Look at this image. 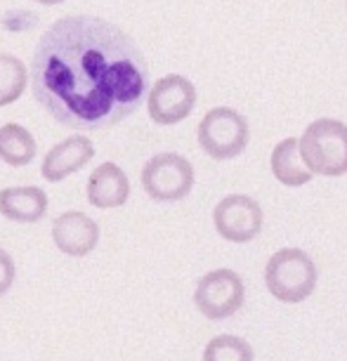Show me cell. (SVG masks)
<instances>
[{"mask_svg": "<svg viewBox=\"0 0 347 361\" xmlns=\"http://www.w3.org/2000/svg\"><path fill=\"white\" fill-rule=\"evenodd\" d=\"M33 97L57 123L104 130L140 109L149 85L145 54L102 17H62L40 36L31 64Z\"/></svg>", "mask_w": 347, "mask_h": 361, "instance_id": "cell-1", "label": "cell"}, {"mask_svg": "<svg viewBox=\"0 0 347 361\" xmlns=\"http://www.w3.org/2000/svg\"><path fill=\"white\" fill-rule=\"evenodd\" d=\"M317 264L300 248H281L267 260L264 286L279 302L298 305L317 288Z\"/></svg>", "mask_w": 347, "mask_h": 361, "instance_id": "cell-2", "label": "cell"}, {"mask_svg": "<svg viewBox=\"0 0 347 361\" xmlns=\"http://www.w3.org/2000/svg\"><path fill=\"white\" fill-rule=\"evenodd\" d=\"M303 161L315 175H347V126L338 118H319L300 137Z\"/></svg>", "mask_w": 347, "mask_h": 361, "instance_id": "cell-3", "label": "cell"}, {"mask_svg": "<svg viewBox=\"0 0 347 361\" xmlns=\"http://www.w3.org/2000/svg\"><path fill=\"white\" fill-rule=\"evenodd\" d=\"M248 140V121L236 109L215 106L203 116L199 123V145L215 161H229L241 156L246 152Z\"/></svg>", "mask_w": 347, "mask_h": 361, "instance_id": "cell-4", "label": "cell"}, {"mask_svg": "<svg viewBox=\"0 0 347 361\" xmlns=\"http://www.w3.org/2000/svg\"><path fill=\"white\" fill-rule=\"evenodd\" d=\"M142 187L154 201H182L194 189V168L180 154H156L142 168Z\"/></svg>", "mask_w": 347, "mask_h": 361, "instance_id": "cell-5", "label": "cell"}, {"mask_svg": "<svg viewBox=\"0 0 347 361\" xmlns=\"http://www.w3.org/2000/svg\"><path fill=\"white\" fill-rule=\"evenodd\" d=\"M246 300V286L234 269H213L201 276L194 290V302L210 322H222L241 310Z\"/></svg>", "mask_w": 347, "mask_h": 361, "instance_id": "cell-6", "label": "cell"}, {"mask_svg": "<svg viewBox=\"0 0 347 361\" xmlns=\"http://www.w3.org/2000/svg\"><path fill=\"white\" fill-rule=\"evenodd\" d=\"M196 106V87L180 73H168L159 78L147 97L149 118L159 126H175L185 121Z\"/></svg>", "mask_w": 347, "mask_h": 361, "instance_id": "cell-7", "label": "cell"}, {"mask_svg": "<svg viewBox=\"0 0 347 361\" xmlns=\"http://www.w3.org/2000/svg\"><path fill=\"white\" fill-rule=\"evenodd\" d=\"M264 222L262 208L246 194H229L213 210V224L224 241L248 243L260 234Z\"/></svg>", "mask_w": 347, "mask_h": 361, "instance_id": "cell-8", "label": "cell"}, {"mask_svg": "<svg viewBox=\"0 0 347 361\" xmlns=\"http://www.w3.org/2000/svg\"><path fill=\"white\" fill-rule=\"evenodd\" d=\"M52 241L64 255L85 257L99 243V224L80 210H69L52 222Z\"/></svg>", "mask_w": 347, "mask_h": 361, "instance_id": "cell-9", "label": "cell"}, {"mask_svg": "<svg viewBox=\"0 0 347 361\" xmlns=\"http://www.w3.org/2000/svg\"><path fill=\"white\" fill-rule=\"evenodd\" d=\"M92 156H95L92 142L85 135H73V137H66L59 145H54L45 154L43 166H40V175L47 182H62L64 177L85 168L92 161Z\"/></svg>", "mask_w": 347, "mask_h": 361, "instance_id": "cell-10", "label": "cell"}, {"mask_svg": "<svg viewBox=\"0 0 347 361\" xmlns=\"http://www.w3.org/2000/svg\"><path fill=\"white\" fill-rule=\"evenodd\" d=\"M85 196L90 206L99 210H111L126 206L128 196H130V180L123 173V168L116 163L106 161L97 166L87 177Z\"/></svg>", "mask_w": 347, "mask_h": 361, "instance_id": "cell-11", "label": "cell"}, {"mask_svg": "<svg viewBox=\"0 0 347 361\" xmlns=\"http://www.w3.org/2000/svg\"><path fill=\"white\" fill-rule=\"evenodd\" d=\"M47 213V194L40 187H5L0 192V215L12 222H40Z\"/></svg>", "mask_w": 347, "mask_h": 361, "instance_id": "cell-12", "label": "cell"}, {"mask_svg": "<svg viewBox=\"0 0 347 361\" xmlns=\"http://www.w3.org/2000/svg\"><path fill=\"white\" fill-rule=\"evenodd\" d=\"M269 168H272V175L286 187H303L315 177V173L305 166L303 154H300V140L298 137H288V140L279 142L269 156Z\"/></svg>", "mask_w": 347, "mask_h": 361, "instance_id": "cell-13", "label": "cell"}, {"mask_svg": "<svg viewBox=\"0 0 347 361\" xmlns=\"http://www.w3.org/2000/svg\"><path fill=\"white\" fill-rule=\"evenodd\" d=\"M36 149V140H33V135L24 126H0V161H5L12 168H24L33 161Z\"/></svg>", "mask_w": 347, "mask_h": 361, "instance_id": "cell-14", "label": "cell"}, {"mask_svg": "<svg viewBox=\"0 0 347 361\" xmlns=\"http://www.w3.org/2000/svg\"><path fill=\"white\" fill-rule=\"evenodd\" d=\"M29 85V69L15 54H0V106H8L24 94Z\"/></svg>", "mask_w": 347, "mask_h": 361, "instance_id": "cell-15", "label": "cell"}, {"mask_svg": "<svg viewBox=\"0 0 347 361\" xmlns=\"http://www.w3.org/2000/svg\"><path fill=\"white\" fill-rule=\"evenodd\" d=\"M253 347L239 336H217L203 350V361H253Z\"/></svg>", "mask_w": 347, "mask_h": 361, "instance_id": "cell-16", "label": "cell"}, {"mask_svg": "<svg viewBox=\"0 0 347 361\" xmlns=\"http://www.w3.org/2000/svg\"><path fill=\"white\" fill-rule=\"evenodd\" d=\"M15 262H12V257L8 250L0 248V295H5L12 283H15Z\"/></svg>", "mask_w": 347, "mask_h": 361, "instance_id": "cell-17", "label": "cell"}, {"mask_svg": "<svg viewBox=\"0 0 347 361\" xmlns=\"http://www.w3.org/2000/svg\"><path fill=\"white\" fill-rule=\"evenodd\" d=\"M36 3H40V5H59V3H64V0H36Z\"/></svg>", "mask_w": 347, "mask_h": 361, "instance_id": "cell-18", "label": "cell"}]
</instances>
